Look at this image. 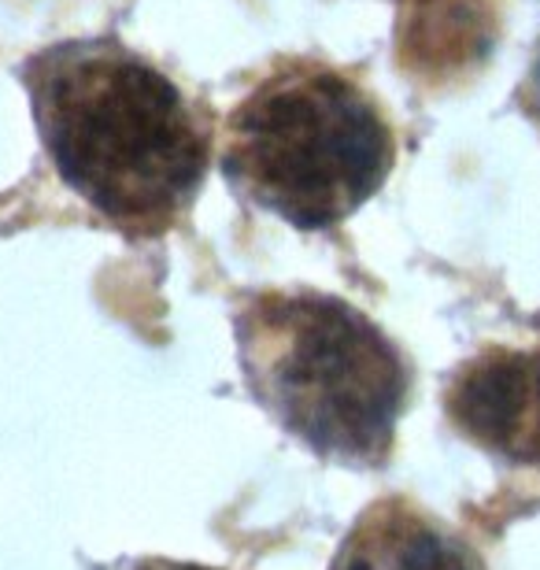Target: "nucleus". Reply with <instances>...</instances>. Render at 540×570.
Instances as JSON below:
<instances>
[{"label":"nucleus","instance_id":"nucleus-5","mask_svg":"<svg viewBox=\"0 0 540 570\" xmlns=\"http://www.w3.org/2000/svg\"><path fill=\"white\" fill-rule=\"evenodd\" d=\"M330 570H478V563L408 500H382L363 511Z\"/></svg>","mask_w":540,"mask_h":570},{"label":"nucleus","instance_id":"nucleus-3","mask_svg":"<svg viewBox=\"0 0 540 570\" xmlns=\"http://www.w3.org/2000/svg\"><path fill=\"white\" fill-rule=\"evenodd\" d=\"M393 127L348 75L285 60L229 111L223 175L240 197L301 230L333 226L393 170Z\"/></svg>","mask_w":540,"mask_h":570},{"label":"nucleus","instance_id":"nucleus-4","mask_svg":"<svg viewBox=\"0 0 540 570\" xmlns=\"http://www.w3.org/2000/svg\"><path fill=\"white\" fill-rule=\"evenodd\" d=\"M452 423L519 466H540V348L485 352L448 393Z\"/></svg>","mask_w":540,"mask_h":570},{"label":"nucleus","instance_id":"nucleus-7","mask_svg":"<svg viewBox=\"0 0 540 570\" xmlns=\"http://www.w3.org/2000/svg\"><path fill=\"white\" fill-rule=\"evenodd\" d=\"M526 105H530V111L540 119V41L530 63V78H526Z\"/></svg>","mask_w":540,"mask_h":570},{"label":"nucleus","instance_id":"nucleus-8","mask_svg":"<svg viewBox=\"0 0 540 570\" xmlns=\"http://www.w3.org/2000/svg\"><path fill=\"white\" fill-rule=\"evenodd\" d=\"M145 570H208V567H193V563H153Z\"/></svg>","mask_w":540,"mask_h":570},{"label":"nucleus","instance_id":"nucleus-6","mask_svg":"<svg viewBox=\"0 0 540 570\" xmlns=\"http://www.w3.org/2000/svg\"><path fill=\"white\" fill-rule=\"evenodd\" d=\"M497 33L489 0H411L400 30V56L411 75L448 78L478 63Z\"/></svg>","mask_w":540,"mask_h":570},{"label":"nucleus","instance_id":"nucleus-2","mask_svg":"<svg viewBox=\"0 0 540 570\" xmlns=\"http://www.w3.org/2000/svg\"><path fill=\"white\" fill-rule=\"evenodd\" d=\"M252 396L326 460L377 466L393 449L408 367L363 312L323 293H259L237 312Z\"/></svg>","mask_w":540,"mask_h":570},{"label":"nucleus","instance_id":"nucleus-1","mask_svg":"<svg viewBox=\"0 0 540 570\" xmlns=\"http://www.w3.org/2000/svg\"><path fill=\"white\" fill-rule=\"evenodd\" d=\"M30 116L67 186L126 234L170 230L212 164V134L170 78L89 38L33 52L22 67Z\"/></svg>","mask_w":540,"mask_h":570}]
</instances>
